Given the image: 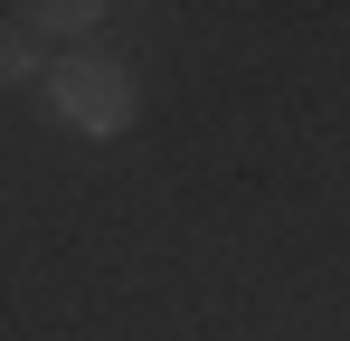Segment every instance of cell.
Listing matches in <instances>:
<instances>
[{
	"mask_svg": "<svg viewBox=\"0 0 350 341\" xmlns=\"http://www.w3.org/2000/svg\"><path fill=\"white\" fill-rule=\"evenodd\" d=\"M38 105L66 133H133L142 95H133V66H114V57H66V66H48V95Z\"/></svg>",
	"mask_w": 350,
	"mask_h": 341,
	"instance_id": "1",
	"label": "cell"
},
{
	"mask_svg": "<svg viewBox=\"0 0 350 341\" xmlns=\"http://www.w3.org/2000/svg\"><path fill=\"white\" fill-rule=\"evenodd\" d=\"M19 19H29V38H85L105 10H95V0H38V10H19Z\"/></svg>",
	"mask_w": 350,
	"mask_h": 341,
	"instance_id": "2",
	"label": "cell"
},
{
	"mask_svg": "<svg viewBox=\"0 0 350 341\" xmlns=\"http://www.w3.org/2000/svg\"><path fill=\"white\" fill-rule=\"evenodd\" d=\"M19 76H38V38L29 29H0V86H19Z\"/></svg>",
	"mask_w": 350,
	"mask_h": 341,
	"instance_id": "3",
	"label": "cell"
}]
</instances>
